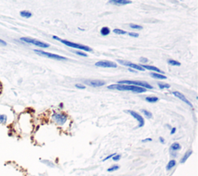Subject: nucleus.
<instances>
[{
	"instance_id": "c85d7f7f",
	"label": "nucleus",
	"mask_w": 198,
	"mask_h": 176,
	"mask_svg": "<svg viewBox=\"0 0 198 176\" xmlns=\"http://www.w3.org/2000/svg\"><path fill=\"white\" fill-rule=\"evenodd\" d=\"M121 157H122L121 154H116L115 156H114L113 157H112V159L114 161V162H118V161H119L120 159H121Z\"/></svg>"
},
{
	"instance_id": "f704fd0d",
	"label": "nucleus",
	"mask_w": 198,
	"mask_h": 176,
	"mask_svg": "<svg viewBox=\"0 0 198 176\" xmlns=\"http://www.w3.org/2000/svg\"><path fill=\"white\" fill-rule=\"evenodd\" d=\"M151 141H153V139H152V138H145V139L142 140V142L143 143L151 142Z\"/></svg>"
},
{
	"instance_id": "c756f323",
	"label": "nucleus",
	"mask_w": 198,
	"mask_h": 176,
	"mask_svg": "<svg viewBox=\"0 0 198 176\" xmlns=\"http://www.w3.org/2000/svg\"><path fill=\"white\" fill-rule=\"evenodd\" d=\"M115 154H116V153H113V154H109V155H108V156H107V157H105V158H104L103 160H102V162H106V161L109 160V159H112V157H113L115 155Z\"/></svg>"
},
{
	"instance_id": "9d476101",
	"label": "nucleus",
	"mask_w": 198,
	"mask_h": 176,
	"mask_svg": "<svg viewBox=\"0 0 198 176\" xmlns=\"http://www.w3.org/2000/svg\"><path fill=\"white\" fill-rule=\"evenodd\" d=\"M84 82H85V84H87V85H90V86H92V87H101L105 85V81H102V80H98V79H95V80L87 79V80H85Z\"/></svg>"
},
{
	"instance_id": "2eb2a0df",
	"label": "nucleus",
	"mask_w": 198,
	"mask_h": 176,
	"mask_svg": "<svg viewBox=\"0 0 198 176\" xmlns=\"http://www.w3.org/2000/svg\"><path fill=\"white\" fill-rule=\"evenodd\" d=\"M193 154V151L192 150H188L185 153V154H184V156H183L182 157H181L180 161V162L181 163V164H184L186 161L188 160V158H189L190 157L191 155H192Z\"/></svg>"
},
{
	"instance_id": "9b49d317",
	"label": "nucleus",
	"mask_w": 198,
	"mask_h": 176,
	"mask_svg": "<svg viewBox=\"0 0 198 176\" xmlns=\"http://www.w3.org/2000/svg\"><path fill=\"white\" fill-rule=\"evenodd\" d=\"M173 94L176 97H177L178 99H180L181 101H183V102H184V103H185L186 104H187L188 106H190V107L193 108L192 103H191L190 102L189 100H188L187 99H186V97L182 94V93H180V92H178V91H175V92H173Z\"/></svg>"
},
{
	"instance_id": "393cba45",
	"label": "nucleus",
	"mask_w": 198,
	"mask_h": 176,
	"mask_svg": "<svg viewBox=\"0 0 198 176\" xmlns=\"http://www.w3.org/2000/svg\"><path fill=\"white\" fill-rule=\"evenodd\" d=\"M113 32L115 33V34H118V35H124V34H127L126 31L123 30V29H114Z\"/></svg>"
},
{
	"instance_id": "b1692460",
	"label": "nucleus",
	"mask_w": 198,
	"mask_h": 176,
	"mask_svg": "<svg viewBox=\"0 0 198 176\" xmlns=\"http://www.w3.org/2000/svg\"><path fill=\"white\" fill-rule=\"evenodd\" d=\"M141 111H142V113L144 114V116H146V117L148 118V119H151V118H153V114H152L151 112L148 111V110H146V109H142Z\"/></svg>"
},
{
	"instance_id": "0eeeda50",
	"label": "nucleus",
	"mask_w": 198,
	"mask_h": 176,
	"mask_svg": "<svg viewBox=\"0 0 198 176\" xmlns=\"http://www.w3.org/2000/svg\"><path fill=\"white\" fill-rule=\"evenodd\" d=\"M125 113H129L134 119H136V120L138 121V126H137V128H141L144 126L145 120L144 118L143 117V116H141V115L138 114V113H136V111H133V110H127V111H125Z\"/></svg>"
},
{
	"instance_id": "f03ea898",
	"label": "nucleus",
	"mask_w": 198,
	"mask_h": 176,
	"mask_svg": "<svg viewBox=\"0 0 198 176\" xmlns=\"http://www.w3.org/2000/svg\"><path fill=\"white\" fill-rule=\"evenodd\" d=\"M53 39L60 41V43H62V44H64V45L67 46V47H73V48L79 49V50L85 51H87V52L92 51V49L90 47H88V46L82 45V44H76V43L71 42V41H68V40H64V39H60V38H59L58 37H56V36H53Z\"/></svg>"
},
{
	"instance_id": "7c9ffc66",
	"label": "nucleus",
	"mask_w": 198,
	"mask_h": 176,
	"mask_svg": "<svg viewBox=\"0 0 198 176\" xmlns=\"http://www.w3.org/2000/svg\"><path fill=\"white\" fill-rule=\"evenodd\" d=\"M75 87L77 88H78V89H85V88H86L85 85H81V84H76Z\"/></svg>"
},
{
	"instance_id": "cd10ccee",
	"label": "nucleus",
	"mask_w": 198,
	"mask_h": 176,
	"mask_svg": "<svg viewBox=\"0 0 198 176\" xmlns=\"http://www.w3.org/2000/svg\"><path fill=\"white\" fill-rule=\"evenodd\" d=\"M129 26H130V27L132 28V29H143V27H142V26L136 25V24H131Z\"/></svg>"
},
{
	"instance_id": "4be33fe9",
	"label": "nucleus",
	"mask_w": 198,
	"mask_h": 176,
	"mask_svg": "<svg viewBox=\"0 0 198 176\" xmlns=\"http://www.w3.org/2000/svg\"><path fill=\"white\" fill-rule=\"evenodd\" d=\"M168 64H169V65H171V66H180L181 65L180 62L177 61L176 60H172V59L168 60Z\"/></svg>"
},
{
	"instance_id": "423d86ee",
	"label": "nucleus",
	"mask_w": 198,
	"mask_h": 176,
	"mask_svg": "<svg viewBox=\"0 0 198 176\" xmlns=\"http://www.w3.org/2000/svg\"><path fill=\"white\" fill-rule=\"evenodd\" d=\"M52 119L59 126H64L67 122L68 116L65 113H54V114L52 115Z\"/></svg>"
},
{
	"instance_id": "412c9836",
	"label": "nucleus",
	"mask_w": 198,
	"mask_h": 176,
	"mask_svg": "<svg viewBox=\"0 0 198 176\" xmlns=\"http://www.w3.org/2000/svg\"><path fill=\"white\" fill-rule=\"evenodd\" d=\"M146 101L150 103H156V102L159 101V98L156 96H149V97H146Z\"/></svg>"
},
{
	"instance_id": "e433bc0d",
	"label": "nucleus",
	"mask_w": 198,
	"mask_h": 176,
	"mask_svg": "<svg viewBox=\"0 0 198 176\" xmlns=\"http://www.w3.org/2000/svg\"><path fill=\"white\" fill-rule=\"evenodd\" d=\"M159 141L162 144H164L165 143H166V141H165V139L163 137V136H160V137L159 138Z\"/></svg>"
},
{
	"instance_id": "6e6552de",
	"label": "nucleus",
	"mask_w": 198,
	"mask_h": 176,
	"mask_svg": "<svg viewBox=\"0 0 198 176\" xmlns=\"http://www.w3.org/2000/svg\"><path fill=\"white\" fill-rule=\"evenodd\" d=\"M118 62L121 65H124V66H127L128 67V68H132V69H136L138 71H141V72H144L145 69L142 68L139 65H136V64L132 63V62L128 61H123V60H118Z\"/></svg>"
},
{
	"instance_id": "7ed1b4c3",
	"label": "nucleus",
	"mask_w": 198,
	"mask_h": 176,
	"mask_svg": "<svg viewBox=\"0 0 198 176\" xmlns=\"http://www.w3.org/2000/svg\"><path fill=\"white\" fill-rule=\"evenodd\" d=\"M118 84H121V85H134V86L141 87V88H148V89H153V87L151 85L145 82L141 81H129V80H122V81H118Z\"/></svg>"
},
{
	"instance_id": "2f4dec72",
	"label": "nucleus",
	"mask_w": 198,
	"mask_h": 176,
	"mask_svg": "<svg viewBox=\"0 0 198 176\" xmlns=\"http://www.w3.org/2000/svg\"><path fill=\"white\" fill-rule=\"evenodd\" d=\"M8 44L6 43V40H3V39H0V46H3V47H6L7 46Z\"/></svg>"
},
{
	"instance_id": "aec40b11",
	"label": "nucleus",
	"mask_w": 198,
	"mask_h": 176,
	"mask_svg": "<svg viewBox=\"0 0 198 176\" xmlns=\"http://www.w3.org/2000/svg\"><path fill=\"white\" fill-rule=\"evenodd\" d=\"M19 15H20V16H22V17L26 18V19H28V18H30L31 16H33L32 13L29 12V11H28V10L21 11V12L19 13Z\"/></svg>"
},
{
	"instance_id": "f257e3e1",
	"label": "nucleus",
	"mask_w": 198,
	"mask_h": 176,
	"mask_svg": "<svg viewBox=\"0 0 198 176\" xmlns=\"http://www.w3.org/2000/svg\"><path fill=\"white\" fill-rule=\"evenodd\" d=\"M108 89H115L118 91H131L136 93H146V89L141 87L134 86L131 85H121V84H113L108 86Z\"/></svg>"
},
{
	"instance_id": "ea45409f",
	"label": "nucleus",
	"mask_w": 198,
	"mask_h": 176,
	"mask_svg": "<svg viewBox=\"0 0 198 176\" xmlns=\"http://www.w3.org/2000/svg\"><path fill=\"white\" fill-rule=\"evenodd\" d=\"M128 71H129V72H133V73H136V71H134L133 70V69H132V68H128Z\"/></svg>"
},
{
	"instance_id": "f8f14e48",
	"label": "nucleus",
	"mask_w": 198,
	"mask_h": 176,
	"mask_svg": "<svg viewBox=\"0 0 198 176\" xmlns=\"http://www.w3.org/2000/svg\"><path fill=\"white\" fill-rule=\"evenodd\" d=\"M140 66L142 67L144 69H147V70H149V71H153V72H155L156 73H161V74H163L164 72H163V71H161L160 69L156 68V67L155 66H153V65H140Z\"/></svg>"
},
{
	"instance_id": "f3484780",
	"label": "nucleus",
	"mask_w": 198,
	"mask_h": 176,
	"mask_svg": "<svg viewBox=\"0 0 198 176\" xmlns=\"http://www.w3.org/2000/svg\"><path fill=\"white\" fill-rule=\"evenodd\" d=\"M176 165V160H175V159H171V160L169 161V162L167 163V164H166V171H168V172H169V171L172 170V169H173V168H174Z\"/></svg>"
},
{
	"instance_id": "a19ab883",
	"label": "nucleus",
	"mask_w": 198,
	"mask_h": 176,
	"mask_svg": "<svg viewBox=\"0 0 198 176\" xmlns=\"http://www.w3.org/2000/svg\"><path fill=\"white\" fill-rule=\"evenodd\" d=\"M60 108L63 107V103H60Z\"/></svg>"
},
{
	"instance_id": "1a4fd4ad",
	"label": "nucleus",
	"mask_w": 198,
	"mask_h": 176,
	"mask_svg": "<svg viewBox=\"0 0 198 176\" xmlns=\"http://www.w3.org/2000/svg\"><path fill=\"white\" fill-rule=\"evenodd\" d=\"M95 66L101 67V68H116L118 67L116 63L109 61H100L95 63Z\"/></svg>"
},
{
	"instance_id": "dca6fc26",
	"label": "nucleus",
	"mask_w": 198,
	"mask_h": 176,
	"mask_svg": "<svg viewBox=\"0 0 198 176\" xmlns=\"http://www.w3.org/2000/svg\"><path fill=\"white\" fill-rule=\"evenodd\" d=\"M181 149V145L177 142H174L173 143L170 145V147H169V150L170 151H173V152H177L178 151Z\"/></svg>"
},
{
	"instance_id": "5701e85b",
	"label": "nucleus",
	"mask_w": 198,
	"mask_h": 176,
	"mask_svg": "<svg viewBox=\"0 0 198 176\" xmlns=\"http://www.w3.org/2000/svg\"><path fill=\"white\" fill-rule=\"evenodd\" d=\"M119 166L118 165V164H114V165L111 166L110 168H108V169H107V172H115V171H118V169H119Z\"/></svg>"
},
{
	"instance_id": "a878e982",
	"label": "nucleus",
	"mask_w": 198,
	"mask_h": 176,
	"mask_svg": "<svg viewBox=\"0 0 198 176\" xmlns=\"http://www.w3.org/2000/svg\"><path fill=\"white\" fill-rule=\"evenodd\" d=\"M41 162L44 163V164H46V165L49 166V167L50 168H54L55 167V164H54L52 162H50V161L49 160H41Z\"/></svg>"
},
{
	"instance_id": "ddd939ff",
	"label": "nucleus",
	"mask_w": 198,
	"mask_h": 176,
	"mask_svg": "<svg viewBox=\"0 0 198 176\" xmlns=\"http://www.w3.org/2000/svg\"><path fill=\"white\" fill-rule=\"evenodd\" d=\"M108 3L114 5L122 6V5L131 4L132 1H130V0H110V1H108Z\"/></svg>"
},
{
	"instance_id": "72a5a7b5",
	"label": "nucleus",
	"mask_w": 198,
	"mask_h": 176,
	"mask_svg": "<svg viewBox=\"0 0 198 176\" xmlns=\"http://www.w3.org/2000/svg\"><path fill=\"white\" fill-rule=\"evenodd\" d=\"M76 54H77V55H80V56H82V57H87V54L83 53V52H81V51H75L74 52Z\"/></svg>"
},
{
	"instance_id": "473e14b6",
	"label": "nucleus",
	"mask_w": 198,
	"mask_h": 176,
	"mask_svg": "<svg viewBox=\"0 0 198 176\" xmlns=\"http://www.w3.org/2000/svg\"><path fill=\"white\" fill-rule=\"evenodd\" d=\"M128 35H129L130 37H138V34H137V33H134V32L128 33Z\"/></svg>"
},
{
	"instance_id": "20e7f679",
	"label": "nucleus",
	"mask_w": 198,
	"mask_h": 176,
	"mask_svg": "<svg viewBox=\"0 0 198 176\" xmlns=\"http://www.w3.org/2000/svg\"><path fill=\"white\" fill-rule=\"evenodd\" d=\"M20 40L26 43V44H33V45L37 46L38 47H42V48H47L50 47V44H47V43H44L43 41L37 40V39L30 38V37H21Z\"/></svg>"
},
{
	"instance_id": "58836bf2",
	"label": "nucleus",
	"mask_w": 198,
	"mask_h": 176,
	"mask_svg": "<svg viewBox=\"0 0 198 176\" xmlns=\"http://www.w3.org/2000/svg\"><path fill=\"white\" fill-rule=\"evenodd\" d=\"M171 152V156H172V157H176V156H177V153L176 152H173V151H170Z\"/></svg>"
},
{
	"instance_id": "c9c22d12",
	"label": "nucleus",
	"mask_w": 198,
	"mask_h": 176,
	"mask_svg": "<svg viewBox=\"0 0 198 176\" xmlns=\"http://www.w3.org/2000/svg\"><path fill=\"white\" fill-rule=\"evenodd\" d=\"M176 132V127H172L170 129V134L171 135H173Z\"/></svg>"
},
{
	"instance_id": "6ab92c4d",
	"label": "nucleus",
	"mask_w": 198,
	"mask_h": 176,
	"mask_svg": "<svg viewBox=\"0 0 198 176\" xmlns=\"http://www.w3.org/2000/svg\"><path fill=\"white\" fill-rule=\"evenodd\" d=\"M100 33L102 36H108L109 35L110 33H111V29H110L108 27H104L101 29Z\"/></svg>"
},
{
	"instance_id": "4468645a",
	"label": "nucleus",
	"mask_w": 198,
	"mask_h": 176,
	"mask_svg": "<svg viewBox=\"0 0 198 176\" xmlns=\"http://www.w3.org/2000/svg\"><path fill=\"white\" fill-rule=\"evenodd\" d=\"M9 122V116L6 113H0V124L6 126Z\"/></svg>"
},
{
	"instance_id": "4c0bfd02",
	"label": "nucleus",
	"mask_w": 198,
	"mask_h": 176,
	"mask_svg": "<svg viewBox=\"0 0 198 176\" xmlns=\"http://www.w3.org/2000/svg\"><path fill=\"white\" fill-rule=\"evenodd\" d=\"M140 61H141V62H148V59L145 58V57H141Z\"/></svg>"
},
{
	"instance_id": "39448f33",
	"label": "nucleus",
	"mask_w": 198,
	"mask_h": 176,
	"mask_svg": "<svg viewBox=\"0 0 198 176\" xmlns=\"http://www.w3.org/2000/svg\"><path fill=\"white\" fill-rule=\"evenodd\" d=\"M34 52H35L37 54H38V55L44 56V57H47V58L54 59V60H57V61H67V57H63V56L58 55V54H56L49 53V52H46L41 50H37V49H36V50H34Z\"/></svg>"
},
{
	"instance_id": "a211bd4d",
	"label": "nucleus",
	"mask_w": 198,
	"mask_h": 176,
	"mask_svg": "<svg viewBox=\"0 0 198 176\" xmlns=\"http://www.w3.org/2000/svg\"><path fill=\"white\" fill-rule=\"evenodd\" d=\"M150 76L153 77V78H156V79H166L167 78V77L165 76V75H162V74L156 73V72H151Z\"/></svg>"
},
{
	"instance_id": "bb28decb",
	"label": "nucleus",
	"mask_w": 198,
	"mask_h": 176,
	"mask_svg": "<svg viewBox=\"0 0 198 176\" xmlns=\"http://www.w3.org/2000/svg\"><path fill=\"white\" fill-rule=\"evenodd\" d=\"M158 86H159V88L161 89H163V88H170V85L169 84H166V83H158Z\"/></svg>"
}]
</instances>
